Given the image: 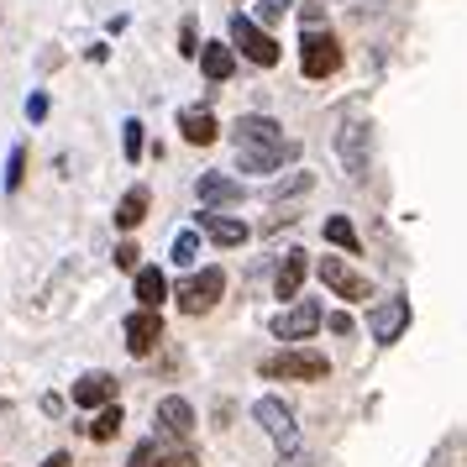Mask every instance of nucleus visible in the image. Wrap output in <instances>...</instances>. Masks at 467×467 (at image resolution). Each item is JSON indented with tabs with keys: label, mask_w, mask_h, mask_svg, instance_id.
I'll use <instances>...</instances> for the list:
<instances>
[{
	"label": "nucleus",
	"mask_w": 467,
	"mask_h": 467,
	"mask_svg": "<svg viewBox=\"0 0 467 467\" xmlns=\"http://www.w3.org/2000/svg\"><path fill=\"white\" fill-rule=\"evenodd\" d=\"M22 173H26V148H11V158H5V190L11 194L22 190Z\"/></svg>",
	"instance_id": "25"
},
{
	"label": "nucleus",
	"mask_w": 467,
	"mask_h": 467,
	"mask_svg": "<svg viewBox=\"0 0 467 467\" xmlns=\"http://www.w3.org/2000/svg\"><path fill=\"white\" fill-rule=\"evenodd\" d=\"M116 431H121V404H100V415L89 425V441H116Z\"/></svg>",
	"instance_id": "22"
},
{
	"label": "nucleus",
	"mask_w": 467,
	"mask_h": 467,
	"mask_svg": "<svg viewBox=\"0 0 467 467\" xmlns=\"http://www.w3.org/2000/svg\"><path fill=\"white\" fill-rule=\"evenodd\" d=\"M43 467H68V451H53V457H47Z\"/></svg>",
	"instance_id": "33"
},
{
	"label": "nucleus",
	"mask_w": 467,
	"mask_h": 467,
	"mask_svg": "<svg viewBox=\"0 0 467 467\" xmlns=\"http://www.w3.org/2000/svg\"><path fill=\"white\" fill-rule=\"evenodd\" d=\"M194 200H200V205H211V211H221V205H236V200H242V184L226 179V173H200Z\"/></svg>",
	"instance_id": "13"
},
{
	"label": "nucleus",
	"mask_w": 467,
	"mask_h": 467,
	"mask_svg": "<svg viewBox=\"0 0 467 467\" xmlns=\"http://www.w3.org/2000/svg\"><path fill=\"white\" fill-rule=\"evenodd\" d=\"M362 142H368V127H362V121H352V127L341 131V158H347V173H352V179L368 173V148H362Z\"/></svg>",
	"instance_id": "18"
},
{
	"label": "nucleus",
	"mask_w": 467,
	"mask_h": 467,
	"mask_svg": "<svg viewBox=\"0 0 467 467\" xmlns=\"http://www.w3.org/2000/svg\"><path fill=\"white\" fill-rule=\"evenodd\" d=\"M121 148H127V158H131V163L142 158V121H137V116H131L127 127H121Z\"/></svg>",
	"instance_id": "26"
},
{
	"label": "nucleus",
	"mask_w": 467,
	"mask_h": 467,
	"mask_svg": "<svg viewBox=\"0 0 467 467\" xmlns=\"http://www.w3.org/2000/svg\"><path fill=\"white\" fill-rule=\"evenodd\" d=\"M127 467H194V451L184 441L179 446H163V441H142L137 451L127 457Z\"/></svg>",
	"instance_id": "11"
},
{
	"label": "nucleus",
	"mask_w": 467,
	"mask_h": 467,
	"mask_svg": "<svg viewBox=\"0 0 467 467\" xmlns=\"http://www.w3.org/2000/svg\"><path fill=\"white\" fill-rule=\"evenodd\" d=\"M221 295H226V274L221 268H200V274H190L179 284V310L184 316H205V310H215Z\"/></svg>",
	"instance_id": "5"
},
{
	"label": "nucleus",
	"mask_w": 467,
	"mask_h": 467,
	"mask_svg": "<svg viewBox=\"0 0 467 467\" xmlns=\"http://www.w3.org/2000/svg\"><path fill=\"white\" fill-rule=\"evenodd\" d=\"M137 247H131V242H121V247H116V268H137Z\"/></svg>",
	"instance_id": "30"
},
{
	"label": "nucleus",
	"mask_w": 467,
	"mask_h": 467,
	"mask_svg": "<svg viewBox=\"0 0 467 467\" xmlns=\"http://www.w3.org/2000/svg\"><path fill=\"white\" fill-rule=\"evenodd\" d=\"M278 467H316V462H305V457H289V462H278Z\"/></svg>",
	"instance_id": "34"
},
{
	"label": "nucleus",
	"mask_w": 467,
	"mask_h": 467,
	"mask_svg": "<svg viewBox=\"0 0 467 467\" xmlns=\"http://www.w3.org/2000/svg\"><path fill=\"white\" fill-rule=\"evenodd\" d=\"M305 268H310V257L299 253H284V263H278V278H274V289L278 299H299V284H305Z\"/></svg>",
	"instance_id": "17"
},
{
	"label": "nucleus",
	"mask_w": 467,
	"mask_h": 467,
	"mask_svg": "<svg viewBox=\"0 0 467 467\" xmlns=\"http://www.w3.org/2000/svg\"><path fill=\"white\" fill-rule=\"evenodd\" d=\"M289 11H295V0H263V5H257L263 22H278V16H289Z\"/></svg>",
	"instance_id": "27"
},
{
	"label": "nucleus",
	"mask_w": 467,
	"mask_h": 467,
	"mask_svg": "<svg viewBox=\"0 0 467 467\" xmlns=\"http://www.w3.org/2000/svg\"><path fill=\"white\" fill-rule=\"evenodd\" d=\"M179 53H184V58H200V47H194V26L184 22V32H179Z\"/></svg>",
	"instance_id": "29"
},
{
	"label": "nucleus",
	"mask_w": 467,
	"mask_h": 467,
	"mask_svg": "<svg viewBox=\"0 0 467 467\" xmlns=\"http://www.w3.org/2000/svg\"><path fill=\"white\" fill-rule=\"evenodd\" d=\"M263 373H268V379L320 383L326 373H331V362H326V352H316V347H289V352H278V358L263 362Z\"/></svg>",
	"instance_id": "2"
},
{
	"label": "nucleus",
	"mask_w": 467,
	"mask_h": 467,
	"mask_svg": "<svg viewBox=\"0 0 467 467\" xmlns=\"http://www.w3.org/2000/svg\"><path fill=\"white\" fill-rule=\"evenodd\" d=\"M326 326H331V331H337V337H347V331H352V316H341V310H337V316L326 320Z\"/></svg>",
	"instance_id": "32"
},
{
	"label": "nucleus",
	"mask_w": 467,
	"mask_h": 467,
	"mask_svg": "<svg viewBox=\"0 0 467 467\" xmlns=\"http://www.w3.org/2000/svg\"><path fill=\"white\" fill-rule=\"evenodd\" d=\"M152 425H158V436H169V441H190V431H194L190 400H179V394L158 400V410H152Z\"/></svg>",
	"instance_id": "9"
},
{
	"label": "nucleus",
	"mask_w": 467,
	"mask_h": 467,
	"mask_svg": "<svg viewBox=\"0 0 467 467\" xmlns=\"http://www.w3.org/2000/svg\"><path fill=\"white\" fill-rule=\"evenodd\" d=\"M200 232L211 236L215 247H242V242H247V226H242L236 215H215V211L200 215Z\"/></svg>",
	"instance_id": "15"
},
{
	"label": "nucleus",
	"mask_w": 467,
	"mask_h": 467,
	"mask_svg": "<svg viewBox=\"0 0 467 467\" xmlns=\"http://www.w3.org/2000/svg\"><path fill=\"white\" fill-rule=\"evenodd\" d=\"M163 295H169V278L158 268H137V310H158Z\"/></svg>",
	"instance_id": "20"
},
{
	"label": "nucleus",
	"mask_w": 467,
	"mask_h": 467,
	"mask_svg": "<svg viewBox=\"0 0 467 467\" xmlns=\"http://www.w3.org/2000/svg\"><path fill=\"white\" fill-rule=\"evenodd\" d=\"M200 68H205V79H211V85H226V79L236 74V53L226 43H205V47H200Z\"/></svg>",
	"instance_id": "16"
},
{
	"label": "nucleus",
	"mask_w": 467,
	"mask_h": 467,
	"mask_svg": "<svg viewBox=\"0 0 467 467\" xmlns=\"http://www.w3.org/2000/svg\"><path fill=\"white\" fill-rule=\"evenodd\" d=\"M320 320H326V316H320L316 299H299L295 310H284V316L274 320V337L278 341H310L320 331Z\"/></svg>",
	"instance_id": "8"
},
{
	"label": "nucleus",
	"mask_w": 467,
	"mask_h": 467,
	"mask_svg": "<svg viewBox=\"0 0 467 467\" xmlns=\"http://www.w3.org/2000/svg\"><path fill=\"white\" fill-rule=\"evenodd\" d=\"M232 53H242V58L257 64V68H274L278 64V43L253 22V16H242V11L232 16Z\"/></svg>",
	"instance_id": "4"
},
{
	"label": "nucleus",
	"mask_w": 467,
	"mask_h": 467,
	"mask_svg": "<svg viewBox=\"0 0 467 467\" xmlns=\"http://www.w3.org/2000/svg\"><path fill=\"white\" fill-rule=\"evenodd\" d=\"M326 242H331V247H347V253H358V247H362L347 215H326Z\"/></svg>",
	"instance_id": "23"
},
{
	"label": "nucleus",
	"mask_w": 467,
	"mask_h": 467,
	"mask_svg": "<svg viewBox=\"0 0 467 467\" xmlns=\"http://www.w3.org/2000/svg\"><path fill=\"white\" fill-rule=\"evenodd\" d=\"M253 420L263 425V431H268V436H274V441L284 446V451H295V446H299L295 410H289L284 400H257V404H253Z\"/></svg>",
	"instance_id": "6"
},
{
	"label": "nucleus",
	"mask_w": 467,
	"mask_h": 467,
	"mask_svg": "<svg viewBox=\"0 0 467 467\" xmlns=\"http://www.w3.org/2000/svg\"><path fill=\"white\" fill-rule=\"evenodd\" d=\"M121 337H127L131 358H152L158 341H163V316H158V310H131L127 326H121Z\"/></svg>",
	"instance_id": "7"
},
{
	"label": "nucleus",
	"mask_w": 467,
	"mask_h": 467,
	"mask_svg": "<svg viewBox=\"0 0 467 467\" xmlns=\"http://www.w3.org/2000/svg\"><path fill=\"white\" fill-rule=\"evenodd\" d=\"M316 274H320V284H326V289H331L337 299H352V305H358V299H368V278L352 274L341 257H320Z\"/></svg>",
	"instance_id": "10"
},
{
	"label": "nucleus",
	"mask_w": 467,
	"mask_h": 467,
	"mask_svg": "<svg viewBox=\"0 0 467 467\" xmlns=\"http://www.w3.org/2000/svg\"><path fill=\"white\" fill-rule=\"evenodd\" d=\"M74 404H79V410L116 404V379H110V373H85V379L74 383Z\"/></svg>",
	"instance_id": "14"
},
{
	"label": "nucleus",
	"mask_w": 467,
	"mask_h": 467,
	"mask_svg": "<svg viewBox=\"0 0 467 467\" xmlns=\"http://www.w3.org/2000/svg\"><path fill=\"white\" fill-rule=\"evenodd\" d=\"M236 158H242L247 173H268L284 158H295V142H284V127H278L274 116H257L253 110V116L236 121Z\"/></svg>",
	"instance_id": "1"
},
{
	"label": "nucleus",
	"mask_w": 467,
	"mask_h": 467,
	"mask_svg": "<svg viewBox=\"0 0 467 467\" xmlns=\"http://www.w3.org/2000/svg\"><path fill=\"white\" fill-rule=\"evenodd\" d=\"M173 263H179V268H194V257H200V232H179L173 236Z\"/></svg>",
	"instance_id": "24"
},
{
	"label": "nucleus",
	"mask_w": 467,
	"mask_h": 467,
	"mask_svg": "<svg viewBox=\"0 0 467 467\" xmlns=\"http://www.w3.org/2000/svg\"><path fill=\"white\" fill-rule=\"evenodd\" d=\"M26 116H32V121H43V116H47V95H32V100H26Z\"/></svg>",
	"instance_id": "31"
},
{
	"label": "nucleus",
	"mask_w": 467,
	"mask_h": 467,
	"mask_svg": "<svg viewBox=\"0 0 467 467\" xmlns=\"http://www.w3.org/2000/svg\"><path fill=\"white\" fill-rule=\"evenodd\" d=\"M142 215H148V190L137 184V190L121 194V205H116V226H121V232H137V226H142Z\"/></svg>",
	"instance_id": "21"
},
{
	"label": "nucleus",
	"mask_w": 467,
	"mask_h": 467,
	"mask_svg": "<svg viewBox=\"0 0 467 467\" xmlns=\"http://www.w3.org/2000/svg\"><path fill=\"white\" fill-rule=\"evenodd\" d=\"M179 131H184V142H194V148H211L215 137H221L211 110H184V116H179Z\"/></svg>",
	"instance_id": "19"
},
{
	"label": "nucleus",
	"mask_w": 467,
	"mask_h": 467,
	"mask_svg": "<svg viewBox=\"0 0 467 467\" xmlns=\"http://www.w3.org/2000/svg\"><path fill=\"white\" fill-rule=\"evenodd\" d=\"M337 68H341V43L331 32L310 26V32L299 37V74H305V79H331Z\"/></svg>",
	"instance_id": "3"
},
{
	"label": "nucleus",
	"mask_w": 467,
	"mask_h": 467,
	"mask_svg": "<svg viewBox=\"0 0 467 467\" xmlns=\"http://www.w3.org/2000/svg\"><path fill=\"white\" fill-rule=\"evenodd\" d=\"M295 190H310V173H295L289 184H274V194H278V200H284V194H295Z\"/></svg>",
	"instance_id": "28"
},
{
	"label": "nucleus",
	"mask_w": 467,
	"mask_h": 467,
	"mask_svg": "<svg viewBox=\"0 0 467 467\" xmlns=\"http://www.w3.org/2000/svg\"><path fill=\"white\" fill-rule=\"evenodd\" d=\"M368 326H373V341H400L404 337V326H410V299H383L379 310L368 316Z\"/></svg>",
	"instance_id": "12"
}]
</instances>
